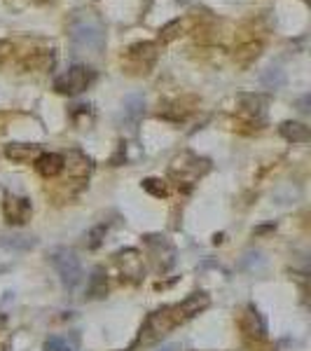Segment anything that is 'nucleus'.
Masks as SVG:
<instances>
[{
    "mask_svg": "<svg viewBox=\"0 0 311 351\" xmlns=\"http://www.w3.org/2000/svg\"><path fill=\"white\" fill-rule=\"evenodd\" d=\"M70 42L82 54H101L106 47V28L94 12H77L68 23Z\"/></svg>",
    "mask_w": 311,
    "mask_h": 351,
    "instance_id": "1",
    "label": "nucleus"
},
{
    "mask_svg": "<svg viewBox=\"0 0 311 351\" xmlns=\"http://www.w3.org/2000/svg\"><path fill=\"white\" fill-rule=\"evenodd\" d=\"M49 262L54 265L56 274L61 276V283L68 290L77 288V283L82 281V265H80V258L75 255V251L70 248H54L52 255H49Z\"/></svg>",
    "mask_w": 311,
    "mask_h": 351,
    "instance_id": "2",
    "label": "nucleus"
},
{
    "mask_svg": "<svg viewBox=\"0 0 311 351\" xmlns=\"http://www.w3.org/2000/svg\"><path fill=\"white\" fill-rule=\"evenodd\" d=\"M208 169H211V162L208 160L197 157V155H192V153H182L171 162V178L178 180V185L180 183L192 185V183H197Z\"/></svg>",
    "mask_w": 311,
    "mask_h": 351,
    "instance_id": "3",
    "label": "nucleus"
},
{
    "mask_svg": "<svg viewBox=\"0 0 311 351\" xmlns=\"http://www.w3.org/2000/svg\"><path fill=\"white\" fill-rule=\"evenodd\" d=\"M91 82H94V70L87 68V66H73V68L66 70L63 75L56 77L54 89H56L59 94L75 96V94L84 92V89H87Z\"/></svg>",
    "mask_w": 311,
    "mask_h": 351,
    "instance_id": "4",
    "label": "nucleus"
},
{
    "mask_svg": "<svg viewBox=\"0 0 311 351\" xmlns=\"http://www.w3.org/2000/svg\"><path fill=\"white\" fill-rule=\"evenodd\" d=\"M208 305H211V298H208L206 293H192V295H187V298L182 300L180 305H171V314H173L175 326H180L185 321L194 319L197 314L208 309Z\"/></svg>",
    "mask_w": 311,
    "mask_h": 351,
    "instance_id": "5",
    "label": "nucleus"
},
{
    "mask_svg": "<svg viewBox=\"0 0 311 351\" xmlns=\"http://www.w3.org/2000/svg\"><path fill=\"white\" fill-rule=\"evenodd\" d=\"M145 246L152 251V255H155V260H157V269H159V272H166V269L173 267L175 248L171 246V241H168L164 234H148V237H145Z\"/></svg>",
    "mask_w": 311,
    "mask_h": 351,
    "instance_id": "6",
    "label": "nucleus"
},
{
    "mask_svg": "<svg viewBox=\"0 0 311 351\" xmlns=\"http://www.w3.org/2000/svg\"><path fill=\"white\" fill-rule=\"evenodd\" d=\"M155 49L157 47L152 45V42H138V45L129 47V52H127V68L131 73H148V68L157 59Z\"/></svg>",
    "mask_w": 311,
    "mask_h": 351,
    "instance_id": "7",
    "label": "nucleus"
},
{
    "mask_svg": "<svg viewBox=\"0 0 311 351\" xmlns=\"http://www.w3.org/2000/svg\"><path fill=\"white\" fill-rule=\"evenodd\" d=\"M117 265H120L122 274L127 276L129 281H138L145 272V265H143V255L136 251V248H124L115 255Z\"/></svg>",
    "mask_w": 311,
    "mask_h": 351,
    "instance_id": "8",
    "label": "nucleus"
},
{
    "mask_svg": "<svg viewBox=\"0 0 311 351\" xmlns=\"http://www.w3.org/2000/svg\"><path fill=\"white\" fill-rule=\"evenodd\" d=\"M2 211H5V218H7L9 225H23L30 218L33 208H30V201L26 197H7Z\"/></svg>",
    "mask_w": 311,
    "mask_h": 351,
    "instance_id": "9",
    "label": "nucleus"
},
{
    "mask_svg": "<svg viewBox=\"0 0 311 351\" xmlns=\"http://www.w3.org/2000/svg\"><path fill=\"white\" fill-rule=\"evenodd\" d=\"M241 330L246 333L248 337H258V340H265V333H267V323L265 319L260 316V312L255 309L253 305L246 307V314L241 319Z\"/></svg>",
    "mask_w": 311,
    "mask_h": 351,
    "instance_id": "10",
    "label": "nucleus"
},
{
    "mask_svg": "<svg viewBox=\"0 0 311 351\" xmlns=\"http://www.w3.org/2000/svg\"><path fill=\"white\" fill-rule=\"evenodd\" d=\"M35 169H38L40 176H45V178H54V176H59L63 171V157L56 153H45L40 155L38 160H35Z\"/></svg>",
    "mask_w": 311,
    "mask_h": 351,
    "instance_id": "11",
    "label": "nucleus"
},
{
    "mask_svg": "<svg viewBox=\"0 0 311 351\" xmlns=\"http://www.w3.org/2000/svg\"><path fill=\"white\" fill-rule=\"evenodd\" d=\"M5 155L12 162H16V164H28V162H33L40 155V148L28 143H9L5 148Z\"/></svg>",
    "mask_w": 311,
    "mask_h": 351,
    "instance_id": "12",
    "label": "nucleus"
},
{
    "mask_svg": "<svg viewBox=\"0 0 311 351\" xmlns=\"http://www.w3.org/2000/svg\"><path fill=\"white\" fill-rule=\"evenodd\" d=\"M106 295H108V274L103 267H96L89 276V283H87V298L101 300Z\"/></svg>",
    "mask_w": 311,
    "mask_h": 351,
    "instance_id": "13",
    "label": "nucleus"
},
{
    "mask_svg": "<svg viewBox=\"0 0 311 351\" xmlns=\"http://www.w3.org/2000/svg\"><path fill=\"white\" fill-rule=\"evenodd\" d=\"M38 239L35 237H26V234H0V248H7V251H30L35 248Z\"/></svg>",
    "mask_w": 311,
    "mask_h": 351,
    "instance_id": "14",
    "label": "nucleus"
},
{
    "mask_svg": "<svg viewBox=\"0 0 311 351\" xmlns=\"http://www.w3.org/2000/svg\"><path fill=\"white\" fill-rule=\"evenodd\" d=\"M63 169H68L73 176H87L91 171V160L89 157H84L82 153H77V150H73V153H68V157L63 160Z\"/></svg>",
    "mask_w": 311,
    "mask_h": 351,
    "instance_id": "15",
    "label": "nucleus"
},
{
    "mask_svg": "<svg viewBox=\"0 0 311 351\" xmlns=\"http://www.w3.org/2000/svg\"><path fill=\"white\" fill-rule=\"evenodd\" d=\"M279 131H281V136L286 138V141H293V143H307L311 138L309 134V127H304V124L300 122H283L281 127H279Z\"/></svg>",
    "mask_w": 311,
    "mask_h": 351,
    "instance_id": "16",
    "label": "nucleus"
},
{
    "mask_svg": "<svg viewBox=\"0 0 311 351\" xmlns=\"http://www.w3.org/2000/svg\"><path fill=\"white\" fill-rule=\"evenodd\" d=\"M143 113H145V99L143 96H138V94L127 96V101H124V117L134 124V122H138V117H141Z\"/></svg>",
    "mask_w": 311,
    "mask_h": 351,
    "instance_id": "17",
    "label": "nucleus"
},
{
    "mask_svg": "<svg viewBox=\"0 0 311 351\" xmlns=\"http://www.w3.org/2000/svg\"><path fill=\"white\" fill-rule=\"evenodd\" d=\"M106 234H108V225H96V227H94L89 234H87V246H89L91 251H96V248L103 244Z\"/></svg>",
    "mask_w": 311,
    "mask_h": 351,
    "instance_id": "18",
    "label": "nucleus"
},
{
    "mask_svg": "<svg viewBox=\"0 0 311 351\" xmlns=\"http://www.w3.org/2000/svg\"><path fill=\"white\" fill-rule=\"evenodd\" d=\"M42 349H45V351H77L75 344L68 342L66 337H49Z\"/></svg>",
    "mask_w": 311,
    "mask_h": 351,
    "instance_id": "19",
    "label": "nucleus"
},
{
    "mask_svg": "<svg viewBox=\"0 0 311 351\" xmlns=\"http://www.w3.org/2000/svg\"><path fill=\"white\" fill-rule=\"evenodd\" d=\"M143 187L150 192V194H155V197H166V187H164L161 180H157V178H145Z\"/></svg>",
    "mask_w": 311,
    "mask_h": 351,
    "instance_id": "20",
    "label": "nucleus"
},
{
    "mask_svg": "<svg viewBox=\"0 0 311 351\" xmlns=\"http://www.w3.org/2000/svg\"><path fill=\"white\" fill-rule=\"evenodd\" d=\"M178 28H180V21L168 23L166 28L161 31V40H164V42H168V40H173V38H175V33H173V31H178Z\"/></svg>",
    "mask_w": 311,
    "mask_h": 351,
    "instance_id": "21",
    "label": "nucleus"
},
{
    "mask_svg": "<svg viewBox=\"0 0 311 351\" xmlns=\"http://www.w3.org/2000/svg\"><path fill=\"white\" fill-rule=\"evenodd\" d=\"M178 349H180L178 344H166V347H161L159 351H178Z\"/></svg>",
    "mask_w": 311,
    "mask_h": 351,
    "instance_id": "22",
    "label": "nucleus"
},
{
    "mask_svg": "<svg viewBox=\"0 0 311 351\" xmlns=\"http://www.w3.org/2000/svg\"><path fill=\"white\" fill-rule=\"evenodd\" d=\"M5 49H9V45H7V42H0V59L5 56Z\"/></svg>",
    "mask_w": 311,
    "mask_h": 351,
    "instance_id": "23",
    "label": "nucleus"
},
{
    "mask_svg": "<svg viewBox=\"0 0 311 351\" xmlns=\"http://www.w3.org/2000/svg\"><path fill=\"white\" fill-rule=\"evenodd\" d=\"M5 323H7V321H5V316H0V328H2Z\"/></svg>",
    "mask_w": 311,
    "mask_h": 351,
    "instance_id": "24",
    "label": "nucleus"
}]
</instances>
